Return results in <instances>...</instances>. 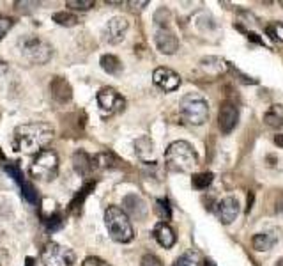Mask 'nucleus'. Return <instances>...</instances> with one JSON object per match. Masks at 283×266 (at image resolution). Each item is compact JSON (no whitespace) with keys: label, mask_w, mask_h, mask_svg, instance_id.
<instances>
[{"label":"nucleus","mask_w":283,"mask_h":266,"mask_svg":"<svg viewBox=\"0 0 283 266\" xmlns=\"http://www.w3.org/2000/svg\"><path fill=\"white\" fill-rule=\"evenodd\" d=\"M53 140V128L48 122H27L19 124L12 132V149L21 154H37Z\"/></svg>","instance_id":"f257e3e1"},{"label":"nucleus","mask_w":283,"mask_h":266,"mask_svg":"<svg viewBox=\"0 0 283 266\" xmlns=\"http://www.w3.org/2000/svg\"><path fill=\"white\" fill-rule=\"evenodd\" d=\"M165 162L175 172H195L198 168V154L186 140H175L165 151Z\"/></svg>","instance_id":"f03ea898"},{"label":"nucleus","mask_w":283,"mask_h":266,"mask_svg":"<svg viewBox=\"0 0 283 266\" xmlns=\"http://www.w3.org/2000/svg\"><path fill=\"white\" fill-rule=\"evenodd\" d=\"M105 224L110 236L117 243H129L135 238V229L131 226L128 213L119 206H108L105 212Z\"/></svg>","instance_id":"7ed1b4c3"},{"label":"nucleus","mask_w":283,"mask_h":266,"mask_svg":"<svg viewBox=\"0 0 283 266\" xmlns=\"http://www.w3.org/2000/svg\"><path fill=\"white\" fill-rule=\"evenodd\" d=\"M181 108V116L188 124H204L209 119V105H207L206 98L198 92H188L181 98L179 103Z\"/></svg>","instance_id":"20e7f679"},{"label":"nucleus","mask_w":283,"mask_h":266,"mask_svg":"<svg viewBox=\"0 0 283 266\" xmlns=\"http://www.w3.org/2000/svg\"><path fill=\"white\" fill-rule=\"evenodd\" d=\"M19 50L23 59L32 64H46L53 55L51 44L35 36H23L19 40Z\"/></svg>","instance_id":"39448f33"},{"label":"nucleus","mask_w":283,"mask_h":266,"mask_svg":"<svg viewBox=\"0 0 283 266\" xmlns=\"http://www.w3.org/2000/svg\"><path fill=\"white\" fill-rule=\"evenodd\" d=\"M58 172V154L53 149H44L34 156L30 165V176L39 181H51Z\"/></svg>","instance_id":"423d86ee"},{"label":"nucleus","mask_w":283,"mask_h":266,"mask_svg":"<svg viewBox=\"0 0 283 266\" xmlns=\"http://www.w3.org/2000/svg\"><path fill=\"white\" fill-rule=\"evenodd\" d=\"M43 266H74L76 254L71 248L58 243H48L41 252Z\"/></svg>","instance_id":"0eeeda50"},{"label":"nucleus","mask_w":283,"mask_h":266,"mask_svg":"<svg viewBox=\"0 0 283 266\" xmlns=\"http://www.w3.org/2000/svg\"><path fill=\"white\" fill-rule=\"evenodd\" d=\"M97 105L103 116H113L124 108L126 100L120 96V92L113 87H103L97 92Z\"/></svg>","instance_id":"6e6552de"},{"label":"nucleus","mask_w":283,"mask_h":266,"mask_svg":"<svg viewBox=\"0 0 283 266\" xmlns=\"http://www.w3.org/2000/svg\"><path fill=\"white\" fill-rule=\"evenodd\" d=\"M152 82L165 92H172V90H177L181 86V76L170 68H158L152 73Z\"/></svg>","instance_id":"1a4fd4ad"},{"label":"nucleus","mask_w":283,"mask_h":266,"mask_svg":"<svg viewBox=\"0 0 283 266\" xmlns=\"http://www.w3.org/2000/svg\"><path fill=\"white\" fill-rule=\"evenodd\" d=\"M237 121H239V110L234 103H221L220 110H218V128L221 133H230L236 128Z\"/></svg>","instance_id":"9d476101"},{"label":"nucleus","mask_w":283,"mask_h":266,"mask_svg":"<svg viewBox=\"0 0 283 266\" xmlns=\"http://www.w3.org/2000/svg\"><path fill=\"white\" fill-rule=\"evenodd\" d=\"M129 27V22L126 20L124 16H115L106 24L105 27V40L110 44H117L124 40V34Z\"/></svg>","instance_id":"9b49d317"},{"label":"nucleus","mask_w":283,"mask_h":266,"mask_svg":"<svg viewBox=\"0 0 283 266\" xmlns=\"http://www.w3.org/2000/svg\"><path fill=\"white\" fill-rule=\"evenodd\" d=\"M154 40H156V46H158V50L161 52V54L172 55V54H175V52H177L179 40H177V36H175L170 28L161 27L158 32H156Z\"/></svg>","instance_id":"f8f14e48"},{"label":"nucleus","mask_w":283,"mask_h":266,"mask_svg":"<svg viewBox=\"0 0 283 266\" xmlns=\"http://www.w3.org/2000/svg\"><path fill=\"white\" fill-rule=\"evenodd\" d=\"M216 213H218V218L223 224H232L234 220L237 218V215H239V200L232 196L221 199L220 202H218Z\"/></svg>","instance_id":"ddd939ff"},{"label":"nucleus","mask_w":283,"mask_h":266,"mask_svg":"<svg viewBox=\"0 0 283 266\" xmlns=\"http://www.w3.org/2000/svg\"><path fill=\"white\" fill-rule=\"evenodd\" d=\"M50 90H51L53 100L58 103H67L71 100V96H73V89H71L69 82H67L64 76H55V78L51 80Z\"/></svg>","instance_id":"4468645a"},{"label":"nucleus","mask_w":283,"mask_h":266,"mask_svg":"<svg viewBox=\"0 0 283 266\" xmlns=\"http://www.w3.org/2000/svg\"><path fill=\"white\" fill-rule=\"evenodd\" d=\"M154 240L163 246V248H170V246L175 245L177 242V236H175V231L168 226L167 222H158L154 226Z\"/></svg>","instance_id":"2eb2a0df"},{"label":"nucleus","mask_w":283,"mask_h":266,"mask_svg":"<svg viewBox=\"0 0 283 266\" xmlns=\"http://www.w3.org/2000/svg\"><path fill=\"white\" fill-rule=\"evenodd\" d=\"M124 208H126V213H128V216H131V218L142 220L145 215H147V208H145V202L140 199L138 196H135V194L124 197Z\"/></svg>","instance_id":"dca6fc26"},{"label":"nucleus","mask_w":283,"mask_h":266,"mask_svg":"<svg viewBox=\"0 0 283 266\" xmlns=\"http://www.w3.org/2000/svg\"><path fill=\"white\" fill-rule=\"evenodd\" d=\"M73 167L80 176H87L90 170H94L92 156L80 149V151H76V153L73 154Z\"/></svg>","instance_id":"f3484780"},{"label":"nucleus","mask_w":283,"mask_h":266,"mask_svg":"<svg viewBox=\"0 0 283 266\" xmlns=\"http://www.w3.org/2000/svg\"><path fill=\"white\" fill-rule=\"evenodd\" d=\"M252 245L255 250H260V252L271 250L273 246L276 245V234L275 232H259V234L253 236Z\"/></svg>","instance_id":"a211bd4d"},{"label":"nucleus","mask_w":283,"mask_h":266,"mask_svg":"<svg viewBox=\"0 0 283 266\" xmlns=\"http://www.w3.org/2000/svg\"><path fill=\"white\" fill-rule=\"evenodd\" d=\"M264 121H266V124L271 126V128H282L283 126V105L275 103V105L266 112Z\"/></svg>","instance_id":"6ab92c4d"},{"label":"nucleus","mask_w":283,"mask_h":266,"mask_svg":"<svg viewBox=\"0 0 283 266\" xmlns=\"http://www.w3.org/2000/svg\"><path fill=\"white\" fill-rule=\"evenodd\" d=\"M135 148H136V154L144 162H149L152 160L154 156V149H152V142L149 137H142L135 142Z\"/></svg>","instance_id":"aec40b11"},{"label":"nucleus","mask_w":283,"mask_h":266,"mask_svg":"<svg viewBox=\"0 0 283 266\" xmlns=\"http://www.w3.org/2000/svg\"><path fill=\"white\" fill-rule=\"evenodd\" d=\"M101 68L106 71L108 74H119L122 71V64H120V59L115 57V55L108 54V55H103L101 57Z\"/></svg>","instance_id":"412c9836"},{"label":"nucleus","mask_w":283,"mask_h":266,"mask_svg":"<svg viewBox=\"0 0 283 266\" xmlns=\"http://www.w3.org/2000/svg\"><path fill=\"white\" fill-rule=\"evenodd\" d=\"M53 22L57 25H62V27H74L78 24V18L76 14H73L71 11H60V12H55L53 16Z\"/></svg>","instance_id":"4be33fe9"},{"label":"nucleus","mask_w":283,"mask_h":266,"mask_svg":"<svg viewBox=\"0 0 283 266\" xmlns=\"http://www.w3.org/2000/svg\"><path fill=\"white\" fill-rule=\"evenodd\" d=\"M94 186H96V183H94V181H90L89 184H85V186H83L82 190H80V192L74 196V199L71 200V204H69V212H74V210H78V208L82 206L83 200L87 199V196H89V194L94 190Z\"/></svg>","instance_id":"5701e85b"},{"label":"nucleus","mask_w":283,"mask_h":266,"mask_svg":"<svg viewBox=\"0 0 283 266\" xmlns=\"http://www.w3.org/2000/svg\"><path fill=\"white\" fill-rule=\"evenodd\" d=\"M213 180L214 176L211 172H197L191 178V184H193V188H197V190H206V188L211 186Z\"/></svg>","instance_id":"b1692460"},{"label":"nucleus","mask_w":283,"mask_h":266,"mask_svg":"<svg viewBox=\"0 0 283 266\" xmlns=\"http://www.w3.org/2000/svg\"><path fill=\"white\" fill-rule=\"evenodd\" d=\"M113 162H115V158L112 156V153H99V154H96V156H92L94 168L113 167Z\"/></svg>","instance_id":"393cba45"},{"label":"nucleus","mask_w":283,"mask_h":266,"mask_svg":"<svg viewBox=\"0 0 283 266\" xmlns=\"http://www.w3.org/2000/svg\"><path fill=\"white\" fill-rule=\"evenodd\" d=\"M156 213H158V216H159V220H161V222H167V220H170L172 218L170 204H168L165 199H158V200H156Z\"/></svg>","instance_id":"a878e982"},{"label":"nucleus","mask_w":283,"mask_h":266,"mask_svg":"<svg viewBox=\"0 0 283 266\" xmlns=\"http://www.w3.org/2000/svg\"><path fill=\"white\" fill-rule=\"evenodd\" d=\"M66 6L69 8V11H89L94 8L92 0H67Z\"/></svg>","instance_id":"bb28decb"},{"label":"nucleus","mask_w":283,"mask_h":266,"mask_svg":"<svg viewBox=\"0 0 283 266\" xmlns=\"http://www.w3.org/2000/svg\"><path fill=\"white\" fill-rule=\"evenodd\" d=\"M21 190H23V197L28 200V202H30V204L37 202V199H39L37 192H35V188L32 186L30 183H23V184H21Z\"/></svg>","instance_id":"cd10ccee"},{"label":"nucleus","mask_w":283,"mask_h":266,"mask_svg":"<svg viewBox=\"0 0 283 266\" xmlns=\"http://www.w3.org/2000/svg\"><path fill=\"white\" fill-rule=\"evenodd\" d=\"M12 25H14L12 18H9V16H0V41L4 40L5 34L12 28Z\"/></svg>","instance_id":"c85d7f7f"},{"label":"nucleus","mask_w":283,"mask_h":266,"mask_svg":"<svg viewBox=\"0 0 283 266\" xmlns=\"http://www.w3.org/2000/svg\"><path fill=\"white\" fill-rule=\"evenodd\" d=\"M62 216L60 215H57V213H53V215L50 216V218L44 222V226H46V229L50 232H53V231H57V229H60L62 227Z\"/></svg>","instance_id":"c756f323"},{"label":"nucleus","mask_w":283,"mask_h":266,"mask_svg":"<svg viewBox=\"0 0 283 266\" xmlns=\"http://www.w3.org/2000/svg\"><path fill=\"white\" fill-rule=\"evenodd\" d=\"M268 34H271V38H275V40L283 41V24H280V22L273 24V27H268Z\"/></svg>","instance_id":"7c9ffc66"},{"label":"nucleus","mask_w":283,"mask_h":266,"mask_svg":"<svg viewBox=\"0 0 283 266\" xmlns=\"http://www.w3.org/2000/svg\"><path fill=\"white\" fill-rule=\"evenodd\" d=\"M142 266H163V262H161V259L158 258V256L154 254H145L144 258H142V262H140Z\"/></svg>","instance_id":"2f4dec72"},{"label":"nucleus","mask_w":283,"mask_h":266,"mask_svg":"<svg viewBox=\"0 0 283 266\" xmlns=\"http://www.w3.org/2000/svg\"><path fill=\"white\" fill-rule=\"evenodd\" d=\"M82 266H110V264L105 261V259L96 258V256H90V258H87L85 261L82 262Z\"/></svg>","instance_id":"473e14b6"},{"label":"nucleus","mask_w":283,"mask_h":266,"mask_svg":"<svg viewBox=\"0 0 283 266\" xmlns=\"http://www.w3.org/2000/svg\"><path fill=\"white\" fill-rule=\"evenodd\" d=\"M9 264V252L5 248H0V266Z\"/></svg>","instance_id":"72a5a7b5"},{"label":"nucleus","mask_w":283,"mask_h":266,"mask_svg":"<svg viewBox=\"0 0 283 266\" xmlns=\"http://www.w3.org/2000/svg\"><path fill=\"white\" fill-rule=\"evenodd\" d=\"M172 266H191V264H190V259L188 258H179V259H175Z\"/></svg>","instance_id":"f704fd0d"},{"label":"nucleus","mask_w":283,"mask_h":266,"mask_svg":"<svg viewBox=\"0 0 283 266\" xmlns=\"http://www.w3.org/2000/svg\"><path fill=\"white\" fill-rule=\"evenodd\" d=\"M275 144L278 146V148L283 149V133H280V135H275Z\"/></svg>","instance_id":"c9c22d12"},{"label":"nucleus","mask_w":283,"mask_h":266,"mask_svg":"<svg viewBox=\"0 0 283 266\" xmlns=\"http://www.w3.org/2000/svg\"><path fill=\"white\" fill-rule=\"evenodd\" d=\"M252 204H253V192L248 194V206H246V212H250L252 210Z\"/></svg>","instance_id":"e433bc0d"},{"label":"nucleus","mask_w":283,"mask_h":266,"mask_svg":"<svg viewBox=\"0 0 283 266\" xmlns=\"http://www.w3.org/2000/svg\"><path fill=\"white\" fill-rule=\"evenodd\" d=\"M34 258H27L25 259V266H34Z\"/></svg>","instance_id":"4c0bfd02"},{"label":"nucleus","mask_w":283,"mask_h":266,"mask_svg":"<svg viewBox=\"0 0 283 266\" xmlns=\"http://www.w3.org/2000/svg\"><path fill=\"white\" fill-rule=\"evenodd\" d=\"M250 40L255 41V43H262V40H260V38H257V34H250Z\"/></svg>","instance_id":"58836bf2"},{"label":"nucleus","mask_w":283,"mask_h":266,"mask_svg":"<svg viewBox=\"0 0 283 266\" xmlns=\"http://www.w3.org/2000/svg\"><path fill=\"white\" fill-rule=\"evenodd\" d=\"M278 210L280 212H283V196H282V199L278 200Z\"/></svg>","instance_id":"ea45409f"},{"label":"nucleus","mask_w":283,"mask_h":266,"mask_svg":"<svg viewBox=\"0 0 283 266\" xmlns=\"http://www.w3.org/2000/svg\"><path fill=\"white\" fill-rule=\"evenodd\" d=\"M200 266H214V264L211 261H204V262H200Z\"/></svg>","instance_id":"a19ab883"},{"label":"nucleus","mask_w":283,"mask_h":266,"mask_svg":"<svg viewBox=\"0 0 283 266\" xmlns=\"http://www.w3.org/2000/svg\"><path fill=\"white\" fill-rule=\"evenodd\" d=\"M275 266H283V258H280V259H278V262H276Z\"/></svg>","instance_id":"79ce46f5"},{"label":"nucleus","mask_w":283,"mask_h":266,"mask_svg":"<svg viewBox=\"0 0 283 266\" xmlns=\"http://www.w3.org/2000/svg\"><path fill=\"white\" fill-rule=\"evenodd\" d=\"M280 4H282V6H283V0H282V2H280Z\"/></svg>","instance_id":"37998d69"}]
</instances>
